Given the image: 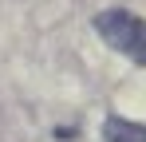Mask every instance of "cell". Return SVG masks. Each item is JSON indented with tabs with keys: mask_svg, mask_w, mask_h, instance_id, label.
I'll use <instances>...</instances> for the list:
<instances>
[{
	"mask_svg": "<svg viewBox=\"0 0 146 142\" xmlns=\"http://www.w3.org/2000/svg\"><path fill=\"white\" fill-rule=\"evenodd\" d=\"M95 32L111 51H119L130 63L146 67V20L138 12H130V8H107V12L95 16Z\"/></svg>",
	"mask_w": 146,
	"mask_h": 142,
	"instance_id": "obj_1",
	"label": "cell"
},
{
	"mask_svg": "<svg viewBox=\"0 0 146 142\" xmlns=\"http://www.w3.org/2000/svg\"><path fill=\"white\" fill-rule=\"evenodd\" d=\"M103 142H146V126L134 122V118L111 115L103 122Z\"/></svg>",
	"mask_w": 146,
	"mask_h": 142,
	"instance_id": "obj_2",
	"label": "cell"
}]
</instances>
